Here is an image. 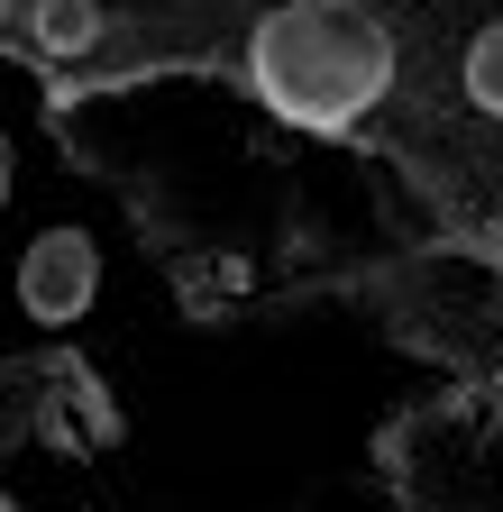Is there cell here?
I'll return each mask as SVG.
<instances>
[{
  "label": "cell",
  "mask_w": 503,
  "mask_h": 512,
  "mask_svg": "<svg viewBox=\"0 0 503 512\" xmlns=\"http://www.w3.org/2000/svg\"><path fill=\"white\" fill-rule=\"evenodd\" d=\"M92 28H101V10H92V0H37V37H46L55 55L92 46Z\"/></svg>",
  "instance_id": "cell-4"
},
{
  "label": "cell",
  "mask_w": 503,
  "mask_h": 512,
  "mask_svg": "<svg viewBox=\"0 0 503 512\" xmlns=\"http://www.w3.org/2000/svg\"><path fill=\"white\" fill-rule=\"evenodd\" d=\"M247 83L284 128H357L394 83V37L348 0H284L247 46Z\"/></svg>",
  "instance_id": "cell-1"
},
{
  "label": "cell",
  "mask_w": 503,
  "mask_h": 512,
  "mask_svg": "<svg viewBox=\"0 0 503 512\" xmlns=\"http://www.w3.org/2000/svg\"><path fill=\"white\" fill-rule=\"evenodd\" d=\"M92 293H101V247H92V229H46V238L19 256V311L37 320V330L83 320Z\"/></svg>",
  "instance_id": "cell-2"
},
{
  "label": "cell",
  "mask_w": 503,
  "mask_h": 512,
  "mask_svg": "<svg viewBox=\"0 0 503 512\" xmlns=\"http://www.w3.org/2000/svg\"><path fill=\"white\" fill-rule=\"evenodd\" d=\"M10 174H19V156H10V138H0V202H10Z\"/></svg>",
  "instance_id": "cell-5"
},
{
  "label": "cell",
  "mask_w": 503,
  "mask_h": 512,
  "mask_svg": "<svg viewBox=\"0 0 503 512\" xmlns=\"http://www.w3.org/2000/svg\"><path fill=\"white\" fill-rule=\"evenodd\" d=\"M467 101H476L485 119H503V19L467 46Z\"/></svg>",
  "instance_id": "cell-3"
}]
</instances>
